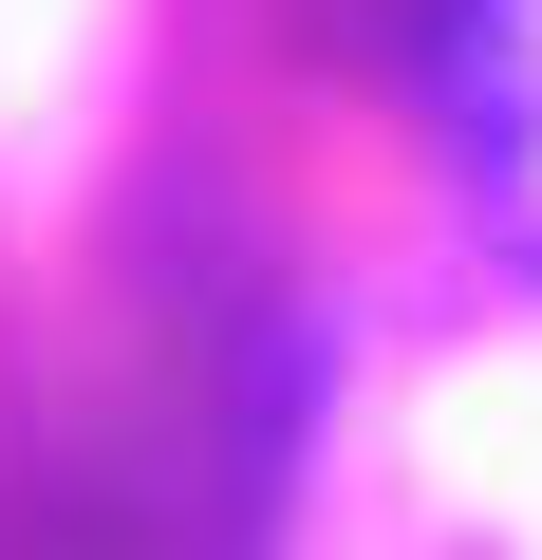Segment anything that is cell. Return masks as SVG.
<instances>
[]
</instances>
